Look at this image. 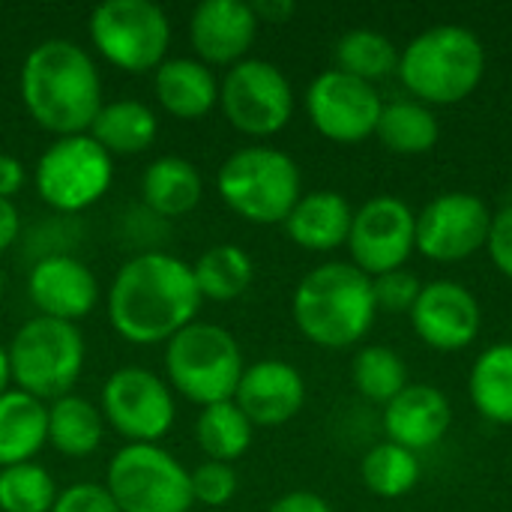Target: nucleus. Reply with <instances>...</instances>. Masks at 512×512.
Masks as SVG:
<instances>
[{
	"instance_id": "42",
	"label": "nucleus",
	"mask_w": 512,
	"mask_h": 512,
	"mask_svg": "<svg viewBox=\"0 0 512 512\" xmlns=\"http://www.w3.org/2000/svg\"><path fill=\"white\" fill-rule=\"evenodd\" d=\"M252 9H255L258 21H264V24H285L297 6L291 0H258V3H252Z\"/></svg>"
},
{
	"instance_id": "15",
	"label": "nucleus",
	"mask_w": 512,
	"mask_h": 512,
	"mask_svg": "<svg viewBox=\"0 0 512 512\" xmlns=\"http://www.w3.org/2000/svg\"><path fill=\"white\" fill-rule=\"evenodd\" d=\"M492 210L471 192H444L417 216L414 249L438 264L465 261L489 243Z\"/></svg>"
},
{
	"instance_id": "3",
	"label": "nucleus",
	"mask_w": 512,
	"mask_h": 512,
	"mask_svg": "<svg viewBox=\"0 0 512 512\" xmlns=\"http://www.w3.org/2000/svg\"><path fill=\"white\" fill-rule=\"evenodd\" d=\"M297 330L318 348L342 351L357 345L375 324L378 306L372 279L345 261L309 270L291 300Z\"/></svg>"
},
{
	"instance_id": "22",
	"label": "nucleus",
	"mask_w": 512,
	"mask_h": 512,
	"mask_svg": "<svg viewBox=\"0 0 512 512\" xmlns=\"http://www.w3.org/2000/svg\"><path fill=\"white\" fill-rule=\"evenodd\" d=\"M354 222V207L342 192L318 189L300 195L288 219L282 222L291 243H297L306 252H333L348 243Z\"/></svg>"
},
{
	"instance_id": "11",
	"label": "nucleus",
	"mask_w": 512,
	"mask_h": 512,
	"mask_svg": "<svg viewBox=\"0 0 512 512\" xmlns=\"http://www.w3.org/2000/svg\"><path fill=\"white\" fill-rule=\"evenodd\" d=\"M219 108L237 132L270 138L282 132L294 114V87L276 63L246 57L219 81Z\"/></svg>"
},
{
	"instance_id": "36",
	"label": "nucleus",
	"mask_w": 512,
	"mask_h": 512,
	"mask_svg": "<svg viewBox=\"0 0 512 512\" xmlns=\"http://www.w3.org/2000/svg\"><path fill=\"white\" fill-rule=\"evenodd\" d=\"M420 279L414 273L402 270H390L372 279V294H375V306L384 312H411L417 297H420Z\"/></svg>"
},
{
	"instance_id": "1",
	"label": "nucleus",
	"mask_w": 512,
	"mask_h": 512,
	"mask_svg": "<svg viewBox=\"0 0 512 512\" xmlns=\"http://www.w3.org/2000/svg\"><path fill=\"white\" fill-rule=\"evenodd\" d=\"M201 303L192 264L156 249L120 264L105 297L108 324L129 345H168L198 318Z\"/></svg>"
},
{
	"instance_id": "40",
	"label": "nucleus",
	"mask_w": 512,
	"mask_h": 512,
	"mask_svg": "<svg viewBox=\"0 0 512 512\" xmlns=\"http://www.w3.org/2000/svg\"><path fill=\"white\" fill-rule=\"evenodd\" d=\"M267 512H333L330 504L315 492H288Z\"/></svg>"
},
{
	"instance_id": "17",
	"label": "nucleus",
	"mask_w": 512,
	"mask_h": 512,
	"mask_svg": "<svg viewBox=\"0 0 512 512\" xmlns=\"http://www.w3.org/2000/svg\"><path fill=\"white\" fill-rule=\"evenodd\" d=\"M27 294L39 315L78 324L96 309L99 282L81 258L69 252H51L30 267Z\"/></svg>"
},
{
	"instance_id": "2",
	"label": "nucleus",
	"mask_w": 512,
	"mask_h": 512,
	"mask_svg": "<svg viewBox=\"0 0 512 512\" xmlns=\"http://www.w3.org/2000/svg\"><path fill=\"white\" fill-rule=\"evenodd\" d=\"M18 90L30 120L54 138L90 132L102 99V78L87 48L54 36L33 45L21 63Z\"/></svg>"
},
{
	"instance_id": "9",
	"label": "nucleus",
	"mask_w": 512,
	"mask_h": 512,
	"mask_svg": "<svg viewBox=\"0 0 512 512\" xmlns=\"http://www.w3.org/2000/svg\"><path fill=\"white\" fill-rule=\"evenodd\" d=\"M108 495L120 512H192L189 471L159 444H126L108 468Z\"/></svg>"
},
{
	"instance_id": "5",
	"label": "nucleus",
	"mask_w": 512,
	"mask_h": 512,
	"mask_svg": "<svg viewBox=\"0 0 512 512\" xmlns=\"http://www.w3.org/2000/svg\"><path fill=\"white\" fill-rule=\"evenodd\" d=\"M222 204L252 225H279L303 195L297 162L276 147L249 144L234 150L216 171Z\"/></svg>"
},
{
	"instance_id": "18",
	"label": "nucleus",
	"mask_w": 512,
	"mask_h": 512,
	"mask_svg": "<svg viewBox=\"0 0 512 512\" xmlns=\"http://www.w3.org/2000/svg\"><path fill=\"white\" fill-rule=\"evenodd\" d=\"M258 15L252 3L243 0H201L189 15V42L201 63L213 66H234L246 60L255 36H258Z\"/></svg>"
},
{
	"instance_id": "27",
	"label": "nucleus",
	"mask_w": 512,
	"mask_h": 512,
	"mask_svg": "<svg viewBox=\"0 0 512 512\" xmlns=\"http://www.w3.org/2000/svg\"><path fill=\"white\" fill-rule=\"evenodd\" d=\"M468 393L486 420L512 426V342L492 345L474 360Z\"/></svg>"
},
{
	"instance_id": "26",
	"label": "nucleus",
	"mask_w": 512,
	"mask_h": 512,
	"mask_svg": "<svg viewBox=\"0 0 512 512\" xmlns=\"http://www.w3.org/2000/svg\"><path fill=\"white\" fill-rule=\"evenodd\" d=\"M102 438H105V420L90 399L69 393L48 402V444L60 456L87 459L99 450Z\"/></svg>"
},
{
	"instance_id": "13",
	"label": "nucleus",
	"mask_w": 512,
	"mask_h": 512,
	"mask_svg": "<svg viewBox=\"0 0 512 512\" xmlns=\"http://www.w3.org/2000/svg\"><path fill=\"white\" fill-rule=\"evenodd\" d=\"M384 102L375 84L348 72L327 69L306 90V114L312 126L336 144H360L375 135Z\"/></svg>"
},
{
	"instance_id": "28",
	"label": "nucleus",
	"mask_w": 512,
	"mask_h": 512,
	"mask_svg": "<svg viewBox=\"0 0 512 512\" xmlns=\"http://www.w3.org/2000/svg\"><path fill=\"white\" fill-rule=\"evenodd\" d=\"M192 276L204 300L231 303L249 291L255 279V264L246 249L234 243H216L192 264Z\"/></svg>"
},
{
	"instance_id": "25",
	"label": "nucleus",
	"mask_w": 512,
	"mask_h": 512,
	"mask_svg": "<svg viewBox=\"0 0 512 512\" xmlns=\"http://www.w3.org/2000/svg\"><path fill=\"white\" fill-rule=\"evenodd\" d=\"M87 135L108 156H135L156 141L159 120L156 111L138 99H114L99 108Z\"/></svg>"
},
{
	"instance_id": "41",
	"label": "nucleus",
	"mask_w": 512,
	"mask_h": 512,
	"mask_svg": "<svg viewBox=\"0 0 512 512\" xmlns=\"http://www.w3.org/2000/svg\"><path fill=\"white\" fill-rule=\"evenodd\" d=\"M18 237H21V213L12 201L0 198V252L15 246Z\"/></svg>"
},
{
	"instance_id": "31",
	"label": "nucleus",
	"mask_w": 512,
	"mask_h": 512,
	"mask_svg": "<svg viewBox=\"0 0 512 512\" xmlns=\"http://www.w3.org/2000/svg\"><path fill=\"white\" fill-rule=\"evenodd\" d=\"M336 69L375 84L399 69V51L384 33L357 27L336 42Z\"/></svg>"
},
{
	"instance_id": "43",
	"label": "nucleus",
	"mask_w": 512,
	"mask_h": 512,
	"mask_svg": "<svg viewBox=\"0 0 512 512\" xmlns=\"http://www.w3.org/2000/svg\"><path fill=\"white\" fill-rule=\"evenodd\" d=\"M12 387V375H9V354L6 345H0V396Z\"/></svg>"
},
{
	"instance_id": "6",
	"label": "nucleus",
	"mask_w": 512,
	"mask_h": 512,
	"mask_svg": "<svg viewBox=\"0 0 512 512\" xmlns=\"http://www.w3.org/2000/svg\"><path fill=\"white\" fill-rule=\"evenodd\" d=\"M6 354L12 387L48 405L60 396H69L78 384L87 345L78 324L33 315L15 330Z\"/></svg>"
},
{
	"instance_id": "37",
	"label": "nucleus",
	"mask_w": 512,
	"mask_h": 512,
	"mask_svg": "<svg viewBox=\"0 0 512 512\" xmlns=\"http://www.w3.org/2000/svg\"><path fill=\"white\" fill-rule=\"evenodd\" d=\"M51 512H120L114 498L99 483H72L63 492H57Z\"/></svg>"
},
{
	"instance_id": "7",
	"label": "nucleus",
	"mask_w": 512,
	"mask_h": 512,
	"mask_svg": "<svg viewBox=\"0 0 512 512\" xmlns=\"http://www.w3.org/2000/svg\"><path fill=\"white\" fill-rule=\"evenodd\" d=\"M243 369L240 342L210 321H192L165 345L168 387L198 408L234 399Z\"/></svg>"
},
{
	"instance_id": "39",
	"label": "nucleus",
	"mask_w": 512,
	"mask_h": 512,
	"mask_svg": "<svg viewBox=\"0 0 512 512\" xmlns=\"http://www.w3.org/2000/svg\"><path fill=\"white\" fill-rule=\"evenodd\" d=\"M24 183H27V171H24L21 159L0 153V198L12 201L24 189Z\"/></svg>"
},
{
	"instance_id": "34",
	"label": "nucleus",
	"mask_w": 512,
	"mask_h": 512,
	"mask_svg": "<svg viewBox=\"0 0 512 512\" xmlns=\"http://www.w3.org/2000/svg\"><path fill=\"white\" fill-rule=\"evenodd\" d=\"M57 486L39 462L0 468V512H51Z\"/></svg>"
},
{
	"instance_id": "21",
	"label": "nucleus",
	"mask_w": 512,
	"mask_h": 512,
	"mask_svg": "<svg viewBox=\"0 0 512 512\" xmlns=\"http://www.w3.org/2000/svg\"><path fill=\"white\" fill-rule=\"evenodd\" d=\"M153 93L174 120H201L219 105V81L198 57H168L153 72Z\"/></svg>"
},
{
	"instance_id": "23",
	"label": "nucleus",
	"mask_w": 512,
	"mask_h": 512,
	"mask_svg": "<svg viewBox=\"0 0 512 512\" xmlns=\"http://www.w3.org/2000/svg\"><path fill=\"white\" fill-rule=\"evenodd\" d=\"M204 198V180L186 156H159L141 174V201L153 216H189Z\"/></svg>"
},
{
	"instance_id": "29",
	"label": "nucleus",
	"mask_w": 512,
	"mask_h": 512,
	"mask_svg": "<svg viewBox=\"0 0 512 512\" xmlns=\"http://www.w3.org/2000/svg\"><path fill=\"white\" fill-rule=\"evenodd\" d=\"M252 438H255V426L237 408L234 399L201 408L195 420V441L210 462L234 465L237 459L246 456V450L252 447Z\"/></svg>"
},
{
	"instance_id": "14",
	"label": "nucleus",
	"mask_w": 512,
	"mask_h": 512,
	"mask_svg": "<svg viewBox=\"0 0 512 512\" xmlns=\"http://www.w3.org/2000/svg\"><path fill=\"white\" fill-rule=\"evenodd\" d=\"M417 237V213L396 195H378L354 210L348 252L351 264L363 270L369 279L402 270V264L414 252Z\"/></svg>"
},
{
	"instance_id": "19",
	"label": "nucleus",
	"mask_w": 512,
	"mask_h": 512,
	"mask_svg": "<svg viewBox=\"0 0 512 512\" xmlns=\"http://www.w3.org/2000/svg\"><path fill=\"white\" fill-rule=\"evenodd\" d=\"M234 402L252 426L273 429L300 414L306 402V381L285 360H258L243 369Z\"/></svg>"
},
{
	"instance_id": "12",
	"label": "nucleus",
	"mask_w": 512,
	"mask_h": 512,
	"mask_svg": "<svg viewBox=\"0 0 512 512\" xmlns=\"http://www.w3.org/2000/svg\"><path fill=\"white\" fill-rule=\"evenodd\" d=\"M99 411L126 444H159L174 420L177 405L165 378L144 366H123L102 384Z\"/></svg>"
},
{
	"instance_id": "32",
	"label": "nucleus",
	"mask_w": 512,
	"mask_h": 512,
	"mask_svg": "<svg viewBox=\"0 0 512 512\" xmlns=\"http://www.w3.org/2000/svg\"><path fill=\"white\" fill-rule=\"evenodd\" d=\"M363 486L387 501L405 498L420 483V459L417 453L399 447V444H378L363 456L360 465Z\"/></svg>"
},
{
	"instance_id": "16",
	"label": "nucleus",
	"mask_w": 512,
	"mask_h": 512,
	"mask_svg": "<svg viewBox=\"0 0 512 512\" xmlns=\"http://www.w3.org/2000/svg\"><path fill=\"white\" fill-rule=\"evenodd\" d=\"M411 327L435 351H462L480 336L483 312L477 297L453 279H435L420 288Z\"/></svg>"
},
{
	"instance_id": "20",
	"label": "nucleus",
	"mask_w": 512,
	"mask_h": 512,
	"mask_svg": "<svg viewBox=\"0 0 512 512\" xmlns=\"http://www.w3.org/2000/svg\"><path fill=\"white\" fill-rule=\"evenodd\" d=\"M453 420L450 399L432 384H408L393 402L384 405V432L390 444L411 453L435 447Z\"/></svg>"
},
{
	"instance_id": "30",
	"label": "nucleus",
	"mask_w": 512,
	"mask_h": 512,
	"mask_svg": "<svg viewBox=\"0 0 512 512\" xmlns=\"http://www.w3.org/2000/svg\"><path fill=\"white\" fill-rule=\"evenodd\" d=\"M375 135L381 138V144L390 153L420 156V153H429L438 144L441 123H438V117L432 114L429 105L411 102V99H399V102L384 105Z\"/></svg>"
},
{
	"instance_id": "33",
	"label": "nucleus",
	"mask_w": 512,
	"mask_h": 512,
	"mask_svg": "<svg viewBox=\"0 0 512 512\" xmlns=\"http://www.w3.org/2000/svg\"><path fill=\"white\" fill-rule=\"evenodd\" d=\"M351 378L360 396H366L369 402L387 405L408 387V366L393 348L366 345L351 363Z\"/></svg>"
},
{
	"instance_id": "8",
	"label": "nucleus",
	"mask_w": 512,
	"mask_h": 512,
	"mask_svg": "<svg viewBox=\"0 0 512 512\" xmlns=\"http://www.w3.org/2000/svg\"><path fill=\"white\" fill-rule=\"evenodd\" d=\"M96 54L120 72H156L168 60L171 21L153 0H105L87 21Z\"/></svg>"
},
{
	"instance_id": "10",
	"label": "nucleus",
	"mask_w": 512,
	"mask_h": 512,
	"mask_svg": "<svg viewBox=\"0 0 512 512\" xmlns=\"http://www.w3.org/2000/svg\"><path fill=\"white\" fill-rule=\"evenodd\" d=\"M114 180V156H108L87 132L54 138L36 159L33 186L54 213L75 216L105 198Z\"/></svg>"
},
{
	"instance_id": "38",
	"label": "nucleus",
	"mask_w": 512,
	"mask_h": 512,
	"mask_svg": "<svg viewBox=\"0 0 512 512\" xmlns=\"http://www.w3.org/2000/svg\"><path fill=\"white\" fill-rule=\"evenodd\" d=\"M492 264L512 279V204L504 207L501 213L492 216V231H489V243H486Z\"/></svg>"
},
{
	"instance_id": "35",
	"label": "nucleus",
	"mask_w": 512,
	"mask_h": 512,
	"mask_svg": "<svg viewBox=\"0 0 512 512\" xmlns=\"http://www.w3.org/2000/svg\"><path fill=\"white\" fill-rule=\"evenodd\" d=\"M189 483H192V501L210 510L228 507L240 489L234 465L210 462V459H204L195 471H189Z\"/></svg>"
},
{
	"instance_id": "24",
	"label": "nucleus",
	"mask_w": 512,
	"mask_h": 512,
	"mask_svg": "<svg viewBox=\"0 0 512 512\" xmlns=\"http://www.w3.org/2000/svg\"><path fill=\"white\" fill-rule=\"evenodd\" d=\"M48 444V405L9 387L0 396V468L33 462Z\"/></svg>"
},
{
	"instance_id": "4",
	"label": "nucleus",
	"mask_w": 512,
	"mask_h": 512,
	"mask_svg": "<svg viewBox=\"0 0 512 512\" xmlns=\"http://www.w3.org/2000/svg\"><path fill=\"white\" fill-rule=\"evenodd\" d=\"M399 78L423 105H459L486 72V48L462 24H435L399 54Z\"/></svg>"
}]
</instances>
